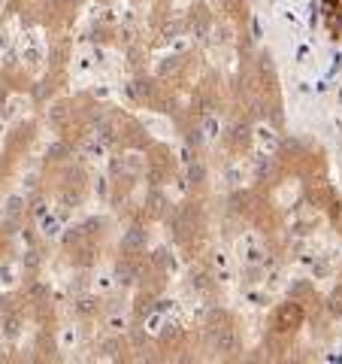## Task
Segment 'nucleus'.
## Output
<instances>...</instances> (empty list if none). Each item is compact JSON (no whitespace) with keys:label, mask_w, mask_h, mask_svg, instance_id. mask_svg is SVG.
<instances>
[{"label":"nucleus","mask_w":342,"mask_h":364,"mask_svg":"<svg viewBox=\"0 0 342 364\" xmlns=\"http://www.w3.org/2000/svg\"><path fill=\"white\" fill-rule=\"evenodd\" d=\"M321 18L333 39H342V0H321Z\"/></svg>","instance_id":"1"}]
</instances>
